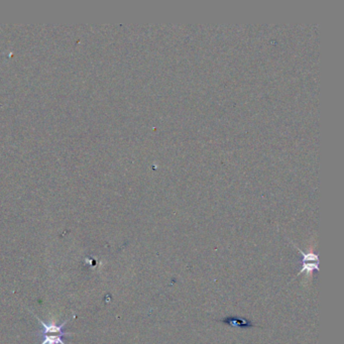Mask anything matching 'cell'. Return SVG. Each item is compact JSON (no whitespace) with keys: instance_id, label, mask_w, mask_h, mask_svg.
<instances>
[{"instance_id":"obj_1","label":"cell","mask_w":344,"mask_h":344,"mask_svg":"<svg viewBox=\"0 0 344 344\" xmlns=\"http://www.w3.org/2000/svg\"><path fill=\"white\" fill-rule=\"evenodd\" d=\"M39 322L41 323V325L43 326V330H41L38 335L39 336H44V335H47V334H60V335H63V336H69V335H72L71 333H67V332H64V328L67 324V322L69 320H66L64 321L61 325H57L55 323H51V324H46L44 321H42L40 318H38Z\"/></svg>"},{"instance_id":"obj_2","label":"cell","mask_w":344,"mask_h":344,"mask_svg":"<svg viewBox=\"0 0 344 344\" xmlns=\"http://www.w3.org/2000/svg\"><path fill=\"white\" fill-rule=\"evenodd\" d=\"M43 337H44V339H43L41 344H66L64 342V340L62 339L65 336L60 335V334H57V335L47 334V335H44Z\"/></svg>"},{"instance_id":"obj_3","label":"cell","mask_w":344,"mask_h":344,"mask_svg":"<svg viewBox=\"0 0 344 344\" xmlns=\"http://www.w3.org/2000/svg\"><path fill=\"white\" fill-rule=\"evenodd\" d=\"M230 319H232V322H230V321H225V322L229 323L230 325L232 324V325H234V326H240V327H249V326H252V324H251L249 321L244 320V319H240V320H239V318H230Z\"/></svg>"}]
</instances>
